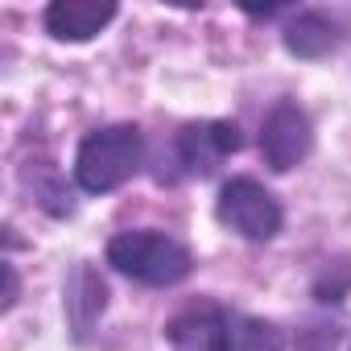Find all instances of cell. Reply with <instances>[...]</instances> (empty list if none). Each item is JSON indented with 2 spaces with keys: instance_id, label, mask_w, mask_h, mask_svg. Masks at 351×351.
<instances>
[{
  "instance_id": "6da1fadb",
  "label": "cell",
  "mask_w": 351,
  "mask_h": 351,
  "mask_svg": "<svg viewBox=\"0 0 351 351\" xmlns=\"http://www.w3.org/2000/svg\"><path fill=\"white\" fill-rule=\"evenodd\" d=\"M136 165H141V132L132 124H112V128L91 132L79 145L75 178L83 191L104 195V191H116L120 182H128Z\"/></svg>"
},
{
  "instance_id": "7a4b0ae2",
  "label": "cell",
  "mask_w": 351,
  "mask_h": 351,
  "mask_svg": "<svg viewBox=\"0 0 351 351\" xmlns=\"http://www.w3.org/2000/svg\"><path fill=\"white\" fill-rule=\"evenodd\" d=\"M108 261L145 285H178L191 277V252L161 232H120L108 244Z\"/></svg>"
},
{
  "instance_id": "277c9868",
  "label": "cell",
  "mask_w": 351,
  "mask_h": 351,
  "mask_svg": "<svg viewBox=\"0 0 351 351\" xmlns=\"http://www.w3.org/2000/svg\"><path fill=\"white\" fill-rule=\"evenodd\" d=\"M314 145V132H310V120L302 108L293 104H281L269 112L265 128H261V153L273 169H293Z\"/></svg>"
},
{
  "instance_id": "8fae6325",
  "label": "cell",
  "mask_w": 351,
  "mask_h": 351,
  "mask_svg": "<svg viewBox=\"0 0 351 351\" xmlns=\"http://www.w3.org/2000/svg\"><path fill=\"white\" fill-rule=\"evenodd\" d=\"M0 273H5V310L17 302V273H13V265H0Z\"/></svg>"
},
{
  "instance_id": "8992f818",
  "label": "cell",
  "mask_w": 351,
  "mask_h": 351,
  "mask_svg": "<svg viewBox=\"0 0 351 351\" xmlns=\"http://www.w3.org/2000/svg\"><path fill=\"white\" fill-rule=\"evenodd\" d=\"M169 351H232V314L219 306H191L169 322Z\"/></svg>"
},
{
  "instance_id": "5b68a950",
  "label": "cell",
  "mask_w": 351,
  "mask_h": 351,
  "mask_svg": "<svg viewBox=\"0 0 351 351\" xmlns=\"http://www.w3.org/2000/svg\"><path fill=\"white\" fill-rule=\"evenodd\" d=\"M240 149V132L236 124L228 120H207V124H186L178 132V157L191 173H199V178H207V173L219 169V161L228 153Z\"/></svg>"
},
{
  "instance_id": "30bf717a",
  "label": "cell",
  "mask_w": 351,
  "mask_h": 351,
  "mask_svg": "<svg viewBox=\"0 0 351 351\" xmlns=\"http://www.w3.org/2000/svg\"><path fill=\"white\" fill-rule=\"evenodd\" d=\"M232 351H281V330L261 318H232Z\"/></svg>"
},
{
  "instance_id": "ba28073f",
  "label": "cell",
  "mask_w": 351,
  "mask_h": 351,
  "mask_svg": "<svg viewBox=\"0 0 351 351\" xmlns=\"http://www.w3.org/2000/svg\"><path fill=\"white\" fill-rule=\"evenodd\" d=\"M285 46L298 58H322V54L343 46V29L322 13H298L289 21V29H285Z\"/></svg>"
},
{
  "instance_id": "52a82bcc",
  "label": "cell",
  "mask_w": 351,
  "mask_h": 351,
  "mask_svg": "<svg viewBox=\"0 0 351 351\" xmlns=\"http://www.w3.org/2000/svg\"><path fill=\"white\" fill-rule=\"evenodd\" d=\"M116 17L112 0H54L46 9V29L58 42H87Z\"/></svg>"
},
{
  "instance_id": "3957f363",
  "label": "cell",
  "mask_w": 351,
  "mask_h": 351,
  "mask_svg": "<svg viewBox=\"0 0 351 351\" xmlns=\"http://www.w3.org/2000/svg\"><path fill=\"white\" fill-rule=\"evenodd\" d=\"M215 215L223 228L248 236V240H273L281 232V207L277 199L252 182V178H236L219 191V203H215Z\"/></svg>"
},
{
  "instance_id": "9c48e42d",
  "label": "cell",
  "mask_w": 351,
  "mask_h": 351,
  "mask_svg": "<svg viewBox=\"0 0 351 351\" xmlns=\"http://www.w3.org/2000/svg\"><path fill=\"white\" fill-rule=\"evenodd\" d=\"M104 302H108L104 281H99L87 265H79V269H75V277H71V285H66V314H71V322H75V335H79V339H83V335L91 330V322L104 314Z\"/></svg>"
}]
</instances>
